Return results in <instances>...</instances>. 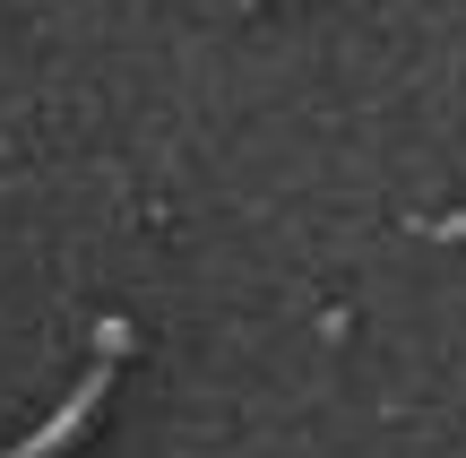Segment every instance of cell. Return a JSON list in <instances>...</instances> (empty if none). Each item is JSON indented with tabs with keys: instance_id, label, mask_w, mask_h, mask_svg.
Wrapping results in <instances>:
<instances>
[{
	"instance_id": "1",
	"label": "cell",
	"mask_w": 466,
	"mask_h": 458,
	"mask_svg": "<svg viewBox=\"0 0 466 458\" xmlns=\"http://www.w3.org/2000/svg\"><path fill=\"white\" fill-rule=\"evenodd\" d=\"M96 407H104V355H96V372H86L78 390L61 398V415H52L44 433H26V442H17V450H0V458H52V450H69V442L86 433V415H96Z\"/></svg>"
},
{
	"instance_id": "2",
	"label": "cell",
	"mask_w": 466,
	"mask_h": 458,
	"mask_svg": "<svg viewBox=\"0 0 466 458\" xmlns=\"http://www.w3.org/2000/svg\"><path fill=\"white\" fill-rule=\"evenodd\" d=\"M96 355H104V363L130 355V321H104V329H96Z\"/></svg>"
}]
</instances>
